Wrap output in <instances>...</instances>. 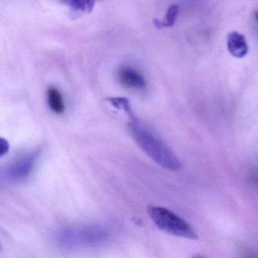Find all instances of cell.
<instances>
[{"mask_svg":"<svg viewBox=\"0 0 258 258\" xmlns=\"http://www.w3.org/2000/svg\"><path fill=\"white\" fill-rule=\"evenodd\" d=\"M129 119L128 128L133 138L154 161L171 171L180 170L182 167L180 161L167 145L141 124L135 114Z\"/></svg>","mask_w":258,"mask_h":258,"instance_id":"1","label":"cell"},{"mask_svg":"<svg viewBox=\"0 0 258 258\" xmlns=\"http://www.w3.org/2000/svg\"><path fill=\"white\" fill-rule=\"evenodd\" d=\"M109 232L99 226H79L63 228L55 234V242L64 249L93 247L108 241Z\"/></svg>","mask_w":258,"mask_h":258,"instance_id":"2","label":"cell"},{"mask_svg":"<svg viewBox=\"0 0 258 258\" xmlns=\"http://www.w3.org/2000/svg\"><path fill=\"white\" fill-rule=\"evenodd\" d=\"M148 214L155 226L169 235L190 240L199 238L186 221L170 210L162 207L149 206Z\"/></svg>","mask_w":258,"mask_h":258,"instance_id":"3","label":"cell"},{"mask_svg":"<svg viewBox=\"0 0 258 258\" xmlns=\"http://www.w3.org/2000/svg\"><path fill=\"white\" fill-rule=\"evenodd\" d=\"M40 152V149H35L13 161L3 169L2 177L10 182L25 180L34 170Z\"/></svg>","mask_w":258,"mask_h":258,"instance_id":"4","label":"cell"},{"mask_svg":"<svg viewBox=\"0 0 258 258\" xmlns=\"http://www.w3.org/2000/svg\"><path fill=\"white\" fill-rule=\"evenodd\" d=\"M117 79L122 87L134 90H143L146 87L144 77L137 69L130 66H123L119 69Z\"/></svg>","mask_w":258,"mask_h":258,"instance_id":"5","label":"cell"},{"mask_svg":"<svg viewBox=\"0 0 258 258\" xmlns=\"http://www.w3.org/2000/svg\"><path fill=\"white\" fill-rule=\"evenodd\" d=\"M228 51L234 58H243L247 55L248 46L243 34L237 31H231L226 39Z\"/></svg>","mask_w":258,"mask_h":258,"instance_id":"6","label":"cell"},{"mask_svg":"<svg viewBox=\"0 0 258 258\" xmlns=\"http://www.w3.org/2000/svg\"><path fill=\"white\" fill-rule=\"evenodd\" d=\"M47 101L49 108L55 114H62L66 111L62 95L56 87H50L48 88Z\"/></svg>","mask_w":258,"mask_h":258,"instance_id":"7","label":"cell"},{"mask_svg":"<svg viewBox=\"0 0 258 258\" xmlns=\"http://www.w3.org/2000/svg\"><path fill=\"white\" fill-rule=\"evenodd\" d=\"M64 5L70 7L74 12L90 13L97 0H59Z\"/></svg>","mask_w":258,"mask_h":258,"instance_id":"8","label":"cell"},{"mask_svg":"<svg viewBox=\"0 0 258 258\" xmlns=\"http://www.w3.org/2000/svg\"><path fill=\"white\" fill-rule=\"evenodd\" d=\"M179 8L177 5H172L169 7L167 13L162 21L155 19L154 25L158 28H170L174 25L176 18L179 15Z\"/></svg>","mask_w":258,"mask_h":258,"instance_id":"9","label":"cell"},{"mask_svg":"<svg viewBox=\"0 0 258 258\" xmlns=\"http://www.w3.org/2000/svg\"><path fill=\"white\" fill-rule=\"evenodd\" d=\"M106 100L110 102L114 108H117V109L123 110L126 113L128 117L134 115V113L133 111L132 108H131V103H130L129 100L126 99V98H108Z\"/></svg>","mask_w":258,"mask_h":258,"instance_id":"10","label":"cell"},{"mask_svg":"<svg viewBox=\"0 0 258 258\" xmlns=\"http://www.w3.org/2000/svg\"><path fill=\"white\" fill-rule=\"evenodd\" d=\"M0 143H1V157L4 156V155L8 153L9 150H10V144H9L8 141L5 139L1 138L0 140Z\"/></svg>","mask_w":258,"mask_h":258,"instance_id":"11","label":"cell"},{"mask_svg":"<svg viewBox=\"0 0 258 258\" xmlns=\"http://www.w3.org/2000/svg\"><path fill=\"white\" fill-rule=\"evenodd\" d=\"M254 17L255 19H256V22H257L258 24V11L255 13Z\"/></svg>","mask_w":258,"mask_h":258,"instance_id":"12","label":"cell"}]
</instances>
